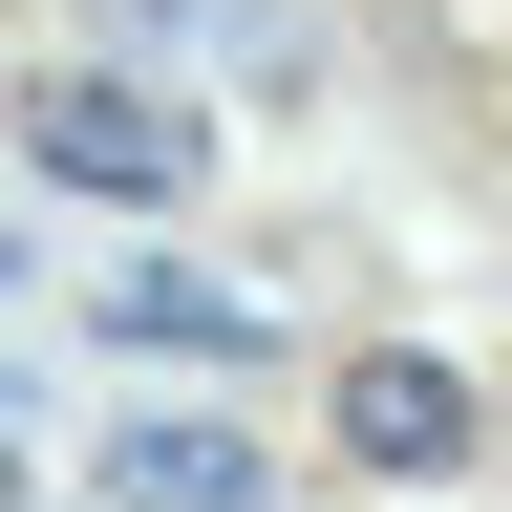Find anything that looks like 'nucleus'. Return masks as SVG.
I'll return each mask as SVG.
<instances>
[{
    "instance_id": "obj_1",
    "label": "nucleus",
    "mask_w": 512,
    "mask_h": 512,
    "mask_svg": "<svg viewBox=\"0 0 512 512\" xmlns=\"http://www.w3.org/2000/svg\"><path fill=\"white\" fill-rule=\"evenodd\" d=\"M22 150L64 171V192H107V214H171L192 171H214V107H171V64H43L22 86Z\"/></svg>"
},
{
    "instance_id": "obj_2",
    "label": "nucleus",
    "mask_w": 512,
    "mask_h": 512,
    "mask_svg": "<svg viewBox=\"0 0 512 512\" xmlns=\"http://www.w3.org/2000/svg\"><path fill=\"white\" fill-rule=\"evenodd\" d=\"M107 43L214 86V107H320V22L299 0H107Z\"/></svg>"
},
{
    "instance_id": "obj_3",
    "label": "nucleus",
    "mask_w": 512,
    "mask_h": 512,
    "mask_svg": "<svg viewBox=\"0 0 512 512\" xmlns=\"http://www.w3.org/2000/svg\"><path fill=\"white\" fill-rule=\"evenodd\" d=\"M470 427H491L470 363H427V342H363V363H342V448H363V470L427 491V470H470Z\"/></svg>"
},
{
    "instance_id": "obj_4",
    "label": "nucleus",
    "mask_w": 512,
    "mask_h": 512,
    "mask_svg": "<svg viewBox=\"0 0 512 512\" xmlns=\"http://www.w3.org/2000/svg\"><path fill=\"white\" fill-rule=\"evenodd\" d=\"M256 470H278V448H235V406H150V427H107V491H128V512H256Z\"/></svg>"
},
{
    "instance_id": "obj_5",
    "label": "nucleus",
    "mask_w": 512,
    "mask_h": 512,
    "mask_svg": "<svg viewBox=\"0 0 512 512\" xmlns=\"http://www.w3.org/2000/svg\"><path fill=\"white\" fill-rule=\"evenodd\" d=\"M107 342H150V363H256V299L192 278V256H128V278H107Z\"/></svg>"
}]
</instances>
